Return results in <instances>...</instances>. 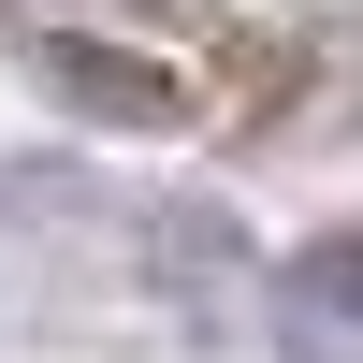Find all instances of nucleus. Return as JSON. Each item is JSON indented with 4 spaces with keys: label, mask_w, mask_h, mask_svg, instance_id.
Returning a JSON list of instances; mask_svg holds the SVG:
<instances>
[{
    "label": "nucleus",
    "mask_w": 363,
    "mask_h": 363,
    "mask_svg": "<svg viewBox=\"0 0 363 363\" xmlns=\"http://www.w3.org/2000/svg\"><path fill=\"white\" fill-rule=\"evenodd\" d=\"M291 291H306V306H335V320H363V233H320V247L291 262Z\"/></svg>",
    "instance_id": "nucleus-1"
}]
</instances>
